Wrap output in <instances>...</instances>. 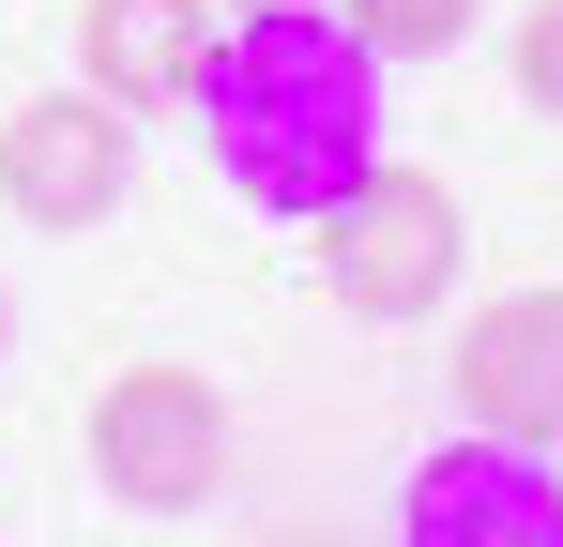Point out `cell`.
Here are the masks:
<instances>
[{
    "mask_svg": "<svg viewBox=\"0 0 563 547\" xmlns=\"http://www.w3.org/2000/svg\"><path fill=\"white\" fill-rule=\"evenodd\" d=\"M198 122H213V168L244 182L260 213H320L335 182L380 168V62H366V31L335 0L229 15L213 77H198Z\"/></svg>",
    "mask_w": 563,
    "mask_h": 547,
    "instance_id": "obj_1",
    "label": "cell"
},
{
    "mask_svg": "<svg viewBox=\"0 0 563 547\" xmlns=\"http://www.w3.org/2000/svg\"><path fill=\"white\" fill-rule=\"evenodd\" d=\"M305 228H320V289L351 320H442V289L472 259V213L442 198V168H366V182H335Z\"/></svg>",
    "mask_w": 563,
    "mask_h": 547,
    "instance_id": "obj_2",
    "label": "cell"
},
{
    "mask_svg": "<svg viewBox=\"0 0 563 547\" xmlns=\"http://www.w3.org/2000/svg\"><path fill=\"white\" fill-rule=\"evenodd\" d=\"M92 471L122 517H198L229 487V395L198 365H122L92 395Z\"/></svg>",
    "mask_w": 563,
    "mask_h": 547,
    "instance_id": "obj_3",
    "label": "cell"
},
{
    "mask_svg": "<svg viewBox=\"0 0 563 547\" xmlns=\"http://www.w3.org/2000/svg\"><path fill=\"white\" fill-rule=\"evenodd\" d=\"M0 198H15L31 228H107V213L137 198V122H122L107 91H31V107L0 122Z\"/></svg>",
    "mask_w": 563,
    "mask_h": 547,
    "instance_id": "obj_4",
    "label": "cell"
},
{
    "mask_svg": "<svg viewBox=\"0 0 563 547\" xmlns=\"http://www.w3.org/2000/svg\"><path fill=\"white\" fill-rule=\"evenodd\" d=\"M396 547H563V471H549L533 442H487V426H472L457 456L411 471Z\"/></svg>",
    "mask_w": 563,
    "mask_h": 547,
    "instance_id": "obj_5",
    "label": "cell"
},
{
    "mask_svg": "<svg viewBox=\"0 0 563 547\" xmlns=\"http://www.w3.org/2000/svg\"><path fill=\"white\" fill-rule=\"evenodd\" d=\"M457 411L487 442H563V289H503V304H472L457 335Z\"/></svg>",
    "mask_w": 563,
    "mask_h": 547,
    "instance_id": "obj_6",
    "label": "cell"
},
{
    "mask_svg": "<svg viewBox=\"0 0 563 547\" xmlns=\"http://www.w3.org/2000/svg\"><path fill=\"white\" fill-rule=\"evenodd\" d=\"M77 77H92L122 122L198 107V77H213V0H92V15H77Z\"/></svg>",
    "mask_w": 563,
    "mask_h": 547,
    "instance_id": "obj_7",
    "label": "cell"
},
{
    "mask_svg": "<svg viewBox=\"0 0 563 547\" xmlns=\"http://www.w3.org/2000/svg\"><path fill=\"white\" fill-rule=\"evenodd\" d=\"M335 15L366 31V62H457L487 0H335Z\"/></svg>",
    "mask_w": 563,
    "mask_h": 547,
    "instance_id": "obj_8",
    "label": "cell"
},
{
    "mask_svg": "<svg viewBox=\"0 0 563 547\" xmlns=\"http://www.w3.org/2000/svg\"><path fill=\"white\" fill-rule=\"evenodd\" d=\"M518 91L563 122V0H533V15H518Z\"/></svg>",
    "mask_w": 563,
    "mask_h": 547,
    "instance_id": "obj_9",
    "label": "cell"
},
{
    "mask_svg": "<svg viewBox=\"0 0 563 547\" xmlns=\"http://www.w3.org/2000/svg\"><path fill=\"white\" fill-rule=\"evenodd\" d=\"M229 15H305V0H229Z\"/></svg>",
    "mask_w": 563,
    "mask_h": 547,
    "instance_id": "obj_10",
    "label": "cell"
},
{
    "mask_svg": "<svg viewBox=\"0 0 563 547\" xmlns=\"http://www.w3.org/2000/svg\"><path fill=\"white\" fill-rule=\"evenodd\" d=\"M0 350H15V289H0Z\"/></svg>",
    "mask_w": 563,
    "mask_h": 547,
    "instance_id": "obj_11",
    "label": "cell"
},
{
    "mask_svg": "<svg viewBox=\"0 0 563 547\" xmlns=\"http://www.w3.org/2000/svg\"><path fill=\"white\" fill-rule=\"evenodd\" d=\"M275 547H320V533H275Z\"/></svg>",
    "mask_w": 563,
    "mask_h": 547,
    "instance_id": "obj_12",
    "label": "cell"
}]
</instances>
